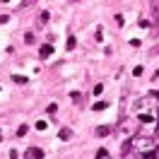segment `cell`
I'll list each match as a JSON object with an SVG mask.
<instances>
[{
  "mask_svg": "<svg viewBox=\"0 0 159 159\" xmlns=\"http://www.w3.org/2000/svg\"><path fill=\"white\" fill-rule=\"evenodd\" d=\"M39 56L41 58H51V56H53V46H51V43H43L41 51H39Z\"/></svg>",
  "mask_w": 159,
  "mask_h": 159,
  "instance_id": "cell-1",
  "label": "cell"
},
{
  "mask_svg": "<svg viewBox=\"0 0 159 159\" xmlns=\"http://www.w3.org/2000/svg\"><path fill=\"white\" fill-rule=\"evenodd\" d=\"M152 24H154V27L159 24V5L157 2H152Z\"/></svg>",
  "mask_w": 159,
  "mask_h": 159,
  "instance_id": "cell-2",
  "label": "cell"
},
{
  "mask_svg": "<svg viewBox=\"0 0 159 159\" xmlns=\"http://www.w3.org/2000/svg\"><path fill=\"white\" fill-rule=\"evenodd\" d=\"M27 157H29V159H34V157H43V149L31 147V149H27Z\"/></svg>",
  "mask_w": 159,
  "mask_h": 159,
  "instance_id": "cell-3",
  "label": "cell"
},
{
  "mask_svg": "<svg viewBox=\"0 0 159 159\" xmlns=\"http://www.w3.org/2000/svg\"><path fill=\"white\" fill-rule=\"evenodd\" d=\"M97 135H99V138H106V135H111V128L109 125H99V128H97Z\"/></svg>",
  "mask_w": 159,
  "mask_h": 159,
  "instance_id": "cell-4",
  "label": "cell"
},
{
  "mask_svg": "<svg viewBox=\"0 0 159 159\" xmlns=\"http://www.w3.org/2000/svg\"><path fill=\"white\" fill-rule=\"evenodd\" d=\"M58 135H60V140H70V138H72V130H70V128H60Z\"/></svg>",
  "mask_w": 159,
  "mask_h": 159,
  "instance_id": "cell-5",
  "label": "cell"
},
{
  "mask_svg": "<svg viewBox=\"0 0 159 159\" xmlns=\"http://www.w3.org/2000/svg\"><path fill=\"white\" fill-rule=\"evenodd\" d=\"M36 2H39V0H22L17 10H27V7H31V5H36Z\"/></svg>",
  "mask_w": 159,
  "mask_h": 159,
  "instance_id": "cell-6",
  "label": "cell"
},
{
  "mask_svg": "<svg viewBox=\"0 0 159 159\" xmlns=\"http://www.w3.org/2000/svg\"><path fill=\"white\" fill-rule=\"evenodd\" d=\"M56 111H58V104H48V106H46V113H48V116H56Z\"/></svg>",
  "mask_w": 159,
  "mask_h": 159,
  "instance_id": "cell-7",
  "label": "cell"
},
{
  "mask_svg": "<svg viewBox=\"0 0 159 159\" xmlns=\"http://www.w3.org/2000/svg\"><path fill=\"white\" fill-rule=\"evenodd\" d=\"M12 82H17V84H24L27 77H22V75H12Z\"/></svg>",
  "mask_w": 159,
  "mask_h": 159,
  "instance_id": "cell-8",
  "label": "cell"
},
{
  "mask_svg": "<svg viewBox=\"0 0 159 159\" xmlns=\"http://www.w3.org/2000/svg\"><path fill=\"white\" fill-rule=\"evenodd\" d=\"M152 116H149V113H142V116H140V123H152Z\"/></svg>",
  "mask_w": 159,
  "mask_h": 159,
  "instance_id": "cell-9",
  "label": "cell"
},
{
  "mask_svg": "<svg viewBox=\"0 0 159 159\" xmlns=\"http://www.w3.org/2000/svg\"><path fill=\"white\" fill-rule=\"evenodd\" d=\"M27 130H29V125H20V128H17V138H22V135H27Z\"/></svg>",
  "mask_w": 159,
  "mask_h": 159,
  "instance_id": "cell-10",
  "label": "cell"
},
{
  "mask_svg": "<svg viewBox=\"0 0 159 159\" xmlns=\"http://www.w3.org/2000/svg\"><path fill=\"white\" fill-rule=\"evenodd\" d=\"M48 17H51L48 12H41V17H39V24H46V22H48Z\"/></svg>",
  "mask_w": 159,
  "mask_h": 159,
  "instance_id": "cell-11",
  "label": "cell"
},
{
  "mask_svg": "<svg viewBox=\"0 0 159 159\" xmlns=\"http://www.w3.org/2000/svg\"><path fill=\"white\" fill-rule=\"evenodd\" d=\"M92 92H94V97H99L101 92H104V84H94V89H92Z\"/></svg>",
  "mask_w": 159,
  "mask_h": 159,
  "instance_id": "cell-12",
  "label": "cell"
},
{
  "mask_svg": "<svg viewBox=\"0 0 159 159\" xmlns=\"http://www.w3.org/2000/svg\"><path fill=\"white\" fill-rule=\"evenodd\" d=\"M106 109V104H104V101H97V104H94V111H104Z\"/></svg>",
  "mask_w": 159,
  "mask_h": 159,
  "instance_id": "cell-13",
  "label": "cell"
},
{
  "mask_svg": "<svg viewBox=\"0 0 159 159\" xmlns=\"http://www.w3.org/2000/svg\"><path fill=\"white\" fill-rule=\"evenodd\" d=\"M70 99H72V101H82V97H80L77 92H72V94H70Z\"/></svg>",
  "mask_w": 159,
  "mask_h": 159,
  "instance_id": "cell-14",
  "label": "cell"
},
{
  "mask_svg": "<svg viewBox=\"0 0 159 159\" xmlns=\"http://www.w3.org/2000/svg\"><path fill=\"white\" fill-rule=\"evenodd\" d=\"M72 48H75V39L70 36V39H68V51H72Z\"/></svg>",
  "mask_w": 159,
  "mask_h": 159,
  "instance_id": "cell-15",
  "label": "cell"
},
{
  "mask_svg": "<svg viewBox=\"0 0 159 159\" xmlns=\"http://www.w3.org/2000/svg\"><path fill=\"white\" fill-rule=\"evenodd\" d=\"M154 99H157V101H159V92H154Z\"/></svg>",
  "mask_w": 159,
  "mask_h": 159,
  "instance_id": "cell-16",
  "label": "cell"
},
{
  "mask_svg": "<svg viewBox=\"0 0 159 159\" xmlns=\"http://www.w3.org/2000/svg\"><path fill=\"white\" fill-rule=\"evenodd\" d=\"M154 152H157V154H159V147H157V149H154Z\"/></svg>",
  "mask_w": 159,
  "mask_h": 159,
  "instance_id": "cell-17",
  "label": "cell"
},
{
  "mask_svg": "<svg viewBox=\"0 0 159 159\" xmlns=\"http://www.w3.org/2000/svg\"><path fill=\"white\" fill-rule=\"evenodd\" d=\"M2 2H10V0H2Z\"/></svg>",
  "mask_w": 159,
  "mask_h": 159,
  "instance_id": "cell-18",
  "label": "cell"
},
{
  "mask_svg": "<svg viewBox=\"0 0 159 159\" xmlns=\"http://www.w3.org/2000/svg\"><path fill=\"white\" fill-rule=\"evenodd\" d=\"M70 2H77V0H70Z\"/></svg>",
  "mask_w": 159,
  "mask_h": 159,
  "instance_id": "cell-19",
  "label": "cell"
}]
</instances>
